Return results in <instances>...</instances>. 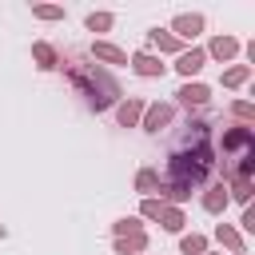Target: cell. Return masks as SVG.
Returning <instances> with one entry per match:
<instances>
[{"instance_id": "cell-5", "label": "cell", "mask_w": 255, "mask_h": 255, "mask_svg": "<svg viewBox=\"0 0 255 255\" xmlns=\"http://www.w3.org/2000/svg\"><path fill=\"white\" fill-rule=\"evenodd\" d=\"M175 96H179V104H187V108H203V104L211 100L207 84H191V80H187V84H183V88H179Z\"/></svg>"}, {"instance_id": "cell-3", "label": "cell", "mask_w": 255, "mask_h": 255, "mask_svg": "<svg viewBox=\"0 0 255 255\" xmlns=\"http://www.w3.org/2000/svg\"><path fill=\"white\" fill-rule=\"evenodd\" d=\"M223 179H251L255 167V135L247 124L223 128Z\"/></svg>"}, {"instance_id": "cell-14", "label": "cell", "mask_w": 255, "mask_h": 255, "mask_svg": "<svg viewBox=\"0 0 255 255\" xmlns=\"http://www.w3.org/2000/svg\"><path fill=\"white\" fill-rule=\"evenodd\" d=\"M143 247H147V235H143V231L120 235V239H116V251H120V255H135V251H143Z\"/></svg>"}, {"instance_id": "cell-19", "label": "cell", "mask_w": 255, "mask_h": 255, "mask_svg": "<svg viewBox=\"0 0 255 255\" xmlns=\"http://www.w3.org/2000/svg\"><path fill=\"white\" fill-rule=\"evenodd\" d=\"M247 76H251V64H239V68H227L223 72V84L227 88H239V84H247Z\"/></svg>"}, {"instance_id": "cell-7", "label": "cell", "mask_w": 255, "mask_h": 255, "mask_svg": "<svg viewBox=\"0 0 255 255\" xmlns=\"http://www.w3.org/2000/svg\"><path fill=\"white\" fill-rule=\"evenodd\" d=\"M32 60H36V68L40 72H52V68H60V52L52 48V44H32Z\"/></svg>"}, {"instance_id": "cell-17", "label": "cell", "mask_w": 255, "mask_h": 255, "mask_svg": "<svg viewBox=\"0 0 255 255\" xmlns=\"http://www.w3.org/2000/svg\"><path fill=\"white\" fill-rule=\"evenodd\" d=\"M155 219L163 223V231H179V227H183V215H179L175 207H167V203L159 207V215H155Z\"/></svg>"}, {"instance_id": "cell-4", "label": "cell", "mask_w": 255, "mask_h": 255, "mask_svg": "<svg viewBox=\"0 0 255 255\" xmlns=\"http://www.w3.org/2000/svg\"><path fill=\"white\" fill-rule=\"evenodd\" d=\"M171 32L183 36V40H191V36L203 32V16H199V12H179V16L171 20Z\"/></svg>"}, {"instance_id": "cell-26", "label": "cell", "mask_w": 255, "mask_h": 255, "mask_svg": "<svg viewBox=\"0 0 255 255\" xmlns=\"http://www.w3.org/2000/svg\"><path fill=\"white\" fill-rule=\"evenodd\" d=\"M159 207H163V199H147V203H143V215H147V219H155V215H159Z\"/></svg>"}, {"instance_id": "cell-9", "label": "cell", "mask_w": 255, "mask_h": 255, "mask_svg": "<svg viewBox=\"0 0 255 255\" xmlns=\"http://www.w3.org/2000/svg\"><path fill=\"white\" fill-rule=\"evenodd\" d=\"M92 56L96 60H108V64H128V52L116 48V44H108V40H96L92 44Z\"/></svg>"}, {"instance_id": "cell-15", "label": "cell", "mask_w": 255, "mask_h": 255, "mask_svg": "<svg viewBox=\"0 0 255 255\" xmlns=\"http://www.w3.org/2000/svg\"><path fill=\"white\" fill-rule=\"evenodd\" d=\"M215 235H219V243H223V247H231L235 255H243V235H239L235 227H227V223H219V231H215Z\"/></svg>"}, {"instance_id": "cell-16", "label": "cell", "mask_w": 255, "mask_h": 255, "mask_svg": "<svg viewBox=\"0 0 255 255\" xmlns=\"http://www.w3.org/2000/svg\"><path fill=\"white\" fill-rule=\"evenodd\" d=\"M147 36H151V44H155L159 52H179V40H175L171 32H163V28H151Z\"/></svg>"}, {"instance_id": "cell-8", "label": "cell", "mask_w": 255, "mask_h": 255, "mask_svg": "<svg viewBox=\"0 0 255 255\" xmlns=\"http://www.w3.org/2000/svg\"><path fill=\"white\" fill-rule=\"evenodd\" d=\"M203 64H207V52H203V48H191V52H179V64H175V68H179V72L191 80V76H195Z\"/></svg>"}, {"instance_id": "cell-10", "label": "cell", "mask_w": 255, "mask_h": 255, "mask_svg": "<svg viewBox=\"0 0 255 255\" xmlns=\"http://www.w3.org/2000/svg\"><path fill=\"white\" fill-rule=\"evenodd\" d=\"M131 68H135L139 76H163V68H167V64H159L151 52H135V56H131Z\"/></svg>"}, {"instance_id": "cell-12", "label": "cell", "mask_w": 255, "mask_h": 255, "mask_svg": "<svg viewBox=\"0 0 255 255\" xmlns=\"http://www.w3.org/2000/svg\"><path fill=\"white\" fill-rule=\"evenodd\" d=\"M235 52H239V40L235 36H215L211 48H207V56H215V60H231Z\"/></svg>"}, {"instance_id": "cell-13", "label": "cell", "mask_w": 255, "mask_h": 255, "mask_svg": "<svg viewBox=\"0 0 255 255\" xmlns=\"http://www.w3.org/2000/svg\"><path fill=\"white\" fill-rule=\"evenodd\" d=\"M139 116H143V100H124V104L116 108V120H120V128H131Z\"/></svg>"}, {"instance_id": "cell-20", "label": "cell", "mask_w": 255, "mask_h": 255, "mask_svg": "<svg viewBox=\"0 0 255 255\" xmlns=\"http://www.w3.org/2000/svg\"><path fill=\"white\" fill-rule=\"evenodd\" d=\"M179 251H183V255H203V251H207V239H203V235H183Z\"/></svg>"}, {"instance_id": "cell-23", "label": "cell", "mask_w": 255, "mask_h": 255, "mask_svg": "<svg viewBox=\"0 0 255 255\" xmlns=\"http://www.w3.org/2000/svg\"><path fill=\"white\" fill-rule=\"evenodd\" d=\"M227 191H231L239 203H247V199H251V179H231V187H227Z\"/></svg>"}, {"instance_id": "cell-25", "label": "cell", "mask_w": 255, "mask_h": 255, "mask_svg": "<svg viewBox=\"0 0 255 255\" xmlns=\"http://www.w3.org/2000/svg\"><path fill=\"white\" fill-rule=\"evenodd\" d=\"M231 116H239V120H251V116H255V108H251L247 100H239V104H231Z\"/></svg>"}, {"instance_id": "cell-18", "label": "cell", "mask_w": 255, "mask_h": 255, "mask_svg": "<svg viewBox=\"0 0 255 255\" xmlns=\"http://www.w3.org/2000/svg\"><path fill=\"white\" fill-rule=\"evenodd\" d=\"M112 20H116L112 12H88V20H84V24H88V32H108V28H112Z\"/></svg>"}, {"instance_id": "cell-6", "label": "cell", "mask_w": 255, "mask_h": 255, "mask_svg": "<svg viewBox=\"0 0 255 255\" xmlns=\"http://www.w3.org/2000/svg\"><path fill=\"white\" fill-rule=\"evenodd\" d=\"M171 104H151V108H143V128L147 131H159L163 124H171Z\"/></svg>"}, {"instance_id": "cell-2", "label": "cell", "mask_w": 255, "mask_h": 255, "mask_svg": "<svg viewBox=\"0 0 255 255\" xmlns=\"http://www.w3.org/2000/svg\"><path fill=\"white\" fill-rule=\"evenodd\" d=\"M60 68H64V76L72 80V88H76V92H80L96 112H104V108L120 104V84H116L104 68L84 64V56H80V52H64V56H60Z\"/></svg>"}, {"instance_id": "cell-22", "label": "cell", "mask_w": 255, "mask_h": 255, "mask_svg": "<svg viewBox=\"0 0 255 255\" xmlns=\"http://www.w3.org/2000/svg\"><path fill=\"white\" fill-rule=\"evenodd\" d=\"M32 12H36L40 20H64V8H60V4H36Z\"/></svg>"}, {"instance_id": "cell-24", "label": "cell", "mask_w": 255, "mask_h": 255, "mask_svg": "<svg viewBox=\"0 0 255 255\" xmlns=\"http://www.w3.org/2000/svg\"><path fill=\"white\" fill-rule=\"evenodd\" d=\"M135 231H139V219H131V215L128 219H116V239L120 235H135Z\"/></svg>"}, {"instance_id": "cell-11", "label": "cell", "mask_w": 255, "mask_h": 255, "mask_svg": "<svg viewBox=\"0 0 255 255\" xmlns=\"http://www.w3.org/2000/svg\"><path fill=\"white\" fill-rule=\"evenodd\" d=\"M227 199H231V195H227V183H215L211 191H203V211L219 215V211L227 207Z\"/></svg>"}, {"instance_id": "cell-21", "label": "cell", "mask_w": 255, "mask_h": 255, "mask_svg": "<svg viewBox=\"0 0 255 255\" xmlns=\"http://www.w3.org/2000/svg\"><path fill=\"white\" fill-rule=\"evenodd\" d=\"M135 187H139V191H155V187H159V171H151V167H143V171L135 175Z\"/></svg>"}, {"instance_id": "cell-1", "label": "cell", "mask_w": 255, "mask_h": 255, "mask_svg": "<svg viewBox=\"0 0 255 255\" xmlns=\"http://www.w3.org/2000/svg\"><path fill=\"white\" fill-rule=\"evenodd\" d=\"M211 163H215V155H211V131H207V124H187L183 143L167 159V183L191 191V187H199L211 175Z\"/></svg>"}]
</instances>
